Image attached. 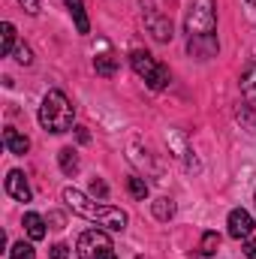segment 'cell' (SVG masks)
Instances as JSON below:
<instances>
[{
	"label": "cell",
	"instance_id": "6da1fadb",
	"mask_svg": "<svg viewBox=\"0 0 256 259\" xmlns=\"http://www.w3.org/2000/svg\"><path fill=\"white\" fill-rule=\"evenodd\" d=\"M214 27H217V0H193L190 9H187V21H184L187 52L193 58L208 61V58L217 55Z\"/></svg>",
	"mask_w": 256,
	"mask_h": 259
},
{
	"label": "cell",
	"instance_id": "7a4b0ae2",
	"mask_svg": "<svg viewBox=\"0 0 256 259\" xmlns=\"http://www.w3.org/2000/svg\"><path fill=\"white\" fill-rule=\"evenodd\" d=\"M64 202L75 211V214H81V217H88V220H94V223L112 229V232H124V229H127V214H124L121 208L97 205L91 196H84L81 190H75V187H66L64 190Z\"/></svg>",
	"mask_w": 256,
	"mask_h": 259
},
{
	"label": "cell",
	"instance_id": "3957f363",
	"mask_svg": "<svg viewBox=\"0 0 256 259\" xmlns=\"http://www.w3.org/2000/svg\"><path fill=\"white\" fill-rule=\"evenodd\" d=\"M72 118H75V109L72 103L66 100L61 91H49L42 97V106H39V124L46 133H66L72 127Z\"/></svg>",
	"mask_w": 256,
	"mask_h": 259
},
{
	"label": "cell",
	"instance_id": "277c9868",
	"mask_svg": "<svg viewBox=\"0 0 256 259\" xmlns=\"http://www.w3.org/2000/svg\"><path fill=\"white\" fill-rule=\"evenodd\" d=\"M75 253H78V259H118L112 238L103 229L81 232L78 235V244H75Z\"/></svg>",
	"mask_w": 256,
	"mask_h": 259
},
{
	"label": "cell",
	"instance_id": "5b68a950",
	"mask_svg": "<svg viewBox=\"0 0 256 259\" xmlns=\"http://www.w3.org/2000/svg\"><path fill=\"white\" fill-rule=\"evenodd\" d=\"M130 64H133V69H136V75H142L145 81H148V88L151 91H163L166 84H169V69L163 64H157L148 52H133L130 55Z\"/></svg>",
	"mask_w": 256,
	"mask_h": 259
},
{
	"label": "cell",
	"instance_id": "8992f818",
	"mask_svg": "<svg viewBox=\"0 0 256 259\" xmlns=\"http://www.w3.org/2000/svg\"><path fill=\"white\" fill-rule=\"evenodd\" d=\"M142 21L148 27V33L157 39V42H169L175 33H172V21L154 6V0H142Z\"/></svg>",
	"mask_w": 256,
	"mask_h": 259
},
{
	"label": "cell",
	"instance_id": "52a82bcc",
	"mask_svg": "<svg viewBox=\"0 0 256 259\" xmlns=\"http://www.w3.org/2000/svg\"><path fill=\"white\" fill-rule=\"evenodd\" d=\"M226 226H229V235L232 238H238V241H244V238H250L256 229L253 217L244 211V208H235V211H229V220H226Z\"/></svg>",
	"mask_w": 256,
	"mask_h": 259
},
{
	"label": "cell",
	"instance_id": "ba28073f",
	"mask_svg": "<svg viewBox=\"0 0 256 259\" xmlns=\"http://www.w3.org/2000/svg\"><path fill=\"white\" fill-rule=\"evenodd\" d=\"M6 193L12 196L15 202H30V187H27V181H24V172L12 169V172L6 175Z\"/></svg>",
	"mask_w": 256,
	"mask_h": 259
},
{
	"label": "cell",
	"instance_id": "9c48e42d",
	"mask_svg": "<svg viewBox=\"0 0 256 259\" xmlns=\"http://www.w3.org/2000/svg\"><path fill=\"white\" fill-rule=\"evenodd\" d=\"M3 145H6V151H9V154H18V157H24V154L30 151V139H27L24 133L12 130V127L3 130Z\"/></svg>",
	"mask_w": 256,
	"mask_h": 259
},
{
	"label": "cell",
	"instance_id": "30bf717a",
	"mask_svg": "<svg viewBox=\"0 0 256 259\" xmlns=\"http://www.w3.org/2000/svg\"><path fill=\"white\" fill-rule=\"evenodd\" d=\"M72 21H75V30L78 33H91V21H88V12H84V3L81 0H64Z\"/></svg>",
	"mask_w": 256,
	"mask_h": 259
},
{
	"label": "cell",
	"instance_id": "8fae6325",
	"mask_svg": "<svg viewBox=\"0 0 256 259\" xmlns=\"http://www.w3.org/2000/svg\"><path fill=\"white\" fill-rule=\"evenodd\" d=\"M46 217H39V214H24V229H27V235H30V241H42L46 238Z\"/></svg>",
	"mask_w": 256,
	"mask_h": 259
},
{
	"label": "cell",
	"instance_id": "7c38bea8",
	"mask_svg": "<svg viewBox=\"0 0 256 259\" xmlns=\"http://www.w3.org/2000/svg\"><path fill=\"white\" fill-rule=\"evenodd\" d=\"M94 66H97L100 75H115V69H118V58L109 52V42H103V55L94 58Z\"/></svg>",
	"mask_w": 256,
	"mask_h": 259
},
{
	"label": "cell",
	"instance_id": "4fadbf2b",
	"mask_svg": "<svg viewBox=\"0 0 256 259\" xmlns=\"http://www.w3.org/2000/svg\"><path fill=\"white\" fill-rule=\"evenodd\" d=\"M241 94L250 106H256V64H250L241 72Z\"/></svg>",
	"mask_w": 256,
	"mask_h": 259
},
{
	"label": "cell",
	"instance_id": "5bb4252c",
	"mask_svg": "<svg viewBox=\"0 0 256 259\" xmlns=\"http://www.w3.org/2000/svg\"><path fill=\"white\" fill-rule=\"evenodd\" d=\"M151 211H154V217H157V220H169V217L175 214V202H172V199H166V196H160V199H154V202H151Z\"/></svg>",
	"mask_w": 256,
	"mask_h": 259
},
{
	"label": "cell",
	"instance_id": "9a60e30c",
	"mask_svg": "<svg viewBox=\"0 0 256 259\" xmlns=\"http://www.w3.org/2000/svg\"><path fill=\"white\" fill-rule=\"evenodd\" d=\"M58 163H61L64 175H75V172H78V157H75V151H72V148H61Z\"/></svg>",
	"mask_w": 256,
	"mask_h": 259
},
{
	"label": "cell",
	"instance_id": "2e32d148",
	"mask_svg": "<svg viewBox=\"0 0 256 259\" xmlns=\"http://www.w3.org/2000/svg\"><path fill=\"white\" fill-rule=\"evenodd\" d=\"M0 36H3L0 52H3V55H12V52H15V24H12V21H3V24H0Z\"/></svg>",
	"mask_w": 256,
	"mask_h": 259
},
{
	"label": "cell",
	"instance_id": "e0dca14e",
	"mask_svg": "<svg viewBox=\"0 0 256 259\" xmlns=\"http://www.w3.org/2000/svg\"><path fill=\"white\" fill-rule=\"evenodd\" d=\"M217 250H220V235L217 232H205L202 241H199V253L202 256H214Z\"/></svg>",
	"mask_w": 256,
	"mask_h": 259
},
{
	"label": "cell",
	"instance_id": "ac0fdd59",
	"mask_svg": "<svg viewBox=\"0 0 256 259\" xmlns=\"http://www.w3.org/2000/svg\"><path fill=\"white\" fill-rule=\"evenodd\" d=\"M127 190L133 193V199L145 202V199H148V181L139 178V175H133V178H127Z\"/></svg>",
	"mask_w": 256,
	"mask_h": 259
},
{
	"label": "cell",
	"instance_id": "d6986e66",
	"mask_svg": "<svg viewBox=\"0 0 256 259\" xmlns=\"http://www.w3.org/2000/svg\"><path fill=\"white\" fill-rule=\"evenodd\" d=\"M9 259H36V253H33V244H27V241H18V244H12Z\"/></svg>",
	"mask_w": 256,
	"mask_h": 259
},
{
	"label": "cell",
	"instance_id": "ffe728a7",
	"mask_svg": "<svg viewBox=\"0 0 256 259\" xmlns=\"http://www.w3.org/2000/svg\"><path fill=\"white\" fill-rule=\"evenodd\" d=\"M12 55H15V61H18L21 66H30V64H33V52H30L27 46H18Z\"/></svg>",
	"mask_w": 256,
	"mask_h": 259
},
{
	"label": "cell",
	"instance_id": "44dd1931",
	"mask_svg": "<svg viewBox=\"0 0 256 259\" xmlns=\"http://www.w3.org/2000/svg\"><path fill=\"white\" fill-rule=\"evenodd\" d=\"M49 256H52V259H66V256H69V247H66V244H52Z\"/></svg>",
	"mask_w": 256,
	"mask_h": 259
},
{
	"label": "cell",
	"instance_id": "7402d4cb",
	"mask_svg": "<svg viewBox=\"0 0 256 259\" xmlns=\"http://www.w3.org/2000/svg\"><path fill=\"white\" fill-rule=\"evenodd\" d=\"M18 3L24 6L27 15H36V12H39V0H18Z\"/></svg>",
	"mask_w": 256,
	"mask_h": 259
},
{
	"label": "cell",
	"instance_id": "603a6c76",
	"mask_svg": "<svg viewBox=\"0 0 256 259\" xmlns=\"http://www.w3.org/2000/svg\"><path fill=\"white\" fill-rule=\"evenodd\" d=\"M49 223H55V226H52V229H64V214H58V211H52V214H49Z\"/></svg>",
	"mask_w": 256,
	"mask_h": 259
},
{
	"label": "cell",
	"instance_id": "cb8c5ba5",
	"mask_svg": "<svg viewBox=\"0 0 256 259\" xmlns=\"http://www.w3.org/2000/svg\"><path fill=\"white\" fill-rule=\"evenodd\" d=\"M91 193H97V196H106V193H109V187H106L103 181H94V184H91Z\"/></svg>",
	"mask_w": 256,
	"mask_h": 259
},
{
	"label": "cell",
	"instance_id": "d4e9b609",
	"mask_svg": "<svg viewBox=\"0 0 256 259\" xmlns=\"http://www.w3.org/2000/svg\"><path fill=\"white\" fill-rule=\"evenodd\" d=\"M244 256L247 259H256V244L250 241V244H244Z\"/></svg>",
	"mask_w": 256,
	"mask_h": 259
},
{
	"label": "cell",
	"instance_id": "484cf974",
	"mask_svg": "<svg viewBox=\"0 0 256 259\" xmlns=\"http://www.w3.org/2000/svg\"><path fill=\"white\" fill-rule=\"evenodd\" d=\"M253 202H256V190H253Z\"/></svg>",
	"mask_w": 256,
	"mask_h": 259
},
{
	"label": "cell",
	"instance_id": "4316f807",
	"mask_svg": "<svg viewBox=\"0 0 256 259\" xmlns=\"http://www.w3.org/2000/svg\"><path fill=\"white\" fill-rule=\"evenodd\" d=\"M250 3H253V6H256V0H250Z\"/></svg>",
	"mask_w": 256,
	"mask_h": 259
}]
</instances>
